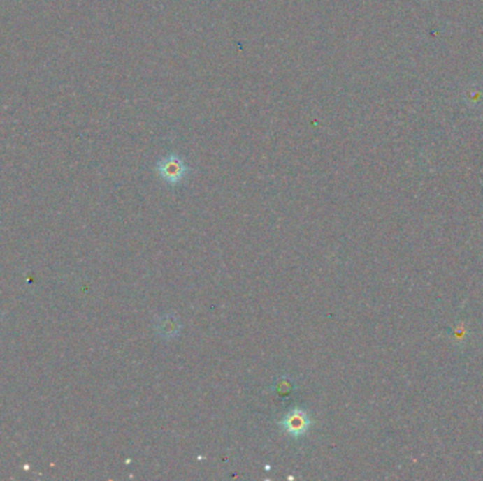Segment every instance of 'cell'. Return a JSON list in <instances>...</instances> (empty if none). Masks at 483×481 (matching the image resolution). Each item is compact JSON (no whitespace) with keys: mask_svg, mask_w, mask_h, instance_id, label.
<instances>
[{"mask_svg":"<svg viewBox=\"0 0 483 481\" xmlns=\"http://www.w3.org/2000/svg\"><path fill=\"white\" fill-rule=\"evenodd\" d=\"M156 171L159 177L171 186L181 184L191 172L184 158L175 153H170L166 157L160 158L156 164Z\"/></svg>","mask_w":483,"mask_h":481,"instance_id":"1","label":"cell"},{"mask_svg":"<svg viewBox=\"0 0 483 481\" xmlns=\"http://www.w3.org/2000/svg\"><path fill=\"white\" fill-rule=\"evenodd\" d=\"M156 329L161 337L171 339V337L178 336V333L181 330V323L178 322V319L174 315H166V316L159 319Z\"/></svg>","mask_w":483,"mask_h":481,"instance_id":"3","label":"cell"},{"mask_svg":"<svg viewBox=\"0 0 483 481\" xmlns=\"http://www.w3.org/2000/svg\"><path fill=\"white\" fill-rule=\"evenodd\" d=\"M312 425V420L308 412L303 408H294L284 415L280 421V428L284 434L290 435L294 439H300L305 436Z\"/></svg>","mask_w":483,"mask_h":481,"instance_id":"2","label":"cell"}]
</instances>
